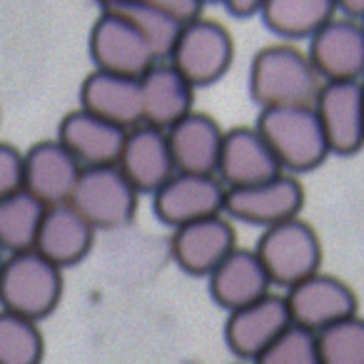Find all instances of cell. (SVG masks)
<instances>
[{"label": "cell", "mask_w": 364, "mask_h": 364, "mask_svg": "<svg viewBox=\"0 0 364 364\" xmlns=\"http://www.w3.org/2000/svg\"><path fill=\"white\" fill-rule=\"evenodd\" d=\"M269 284L272 282L255 250H232L210 274V292L215 302L230 312L262 299L264 294H269Z\"/></svg>", "instance_id": "obj_22"}, {"label": "cell", "mask_w": 364, "mask_h": 364, "mask_svg": "<svg viewBox=\"0 0 364 364\" xmlns=\"http://www.w3.org/2000/svg\"><path fill=\"white\" fill-rule=\"evenodd\" d=\"M307 58L324 82H359L364 77L362 23L332 18L309 38Z\"/></svg>", "instance_id": "obj_9"}, {"label": "cell", "mask_w": 364, "mask_h": 364, "mask_svg": "<svg viewBox=\"0 0 364 364\" xmlns=\"http://www.w3.org/2000/svg\"><path fill=\"white\" fill-rule=\"evenodd\" d=\"M172 257L190 274H213L235 245V230L223 215L182 225L172 232Z\"/></svg>", "instance_id": "obj_18"}, {"label": "cell", "mask_w": 364, "mask_h": 364, "mask_svg": "<svg viewBox=\"0 0 364 364\" xmlns=\"http://www.w3.org/2000/svg\"><path fill=\"white\" fill-rule=\"evenodd\" d=\"M259 135L272 147L282 170L307 172L322 165L329 155L327 137L319 125L314 105L302 107H267L259 112Z\"/></svg>", "instance_id": "obj_3"}, {"label": "cell", "mask_w": 364, "mask_h": 364, "mask_svg": "<svg viewBox=\"0 0 364 364\" xmlns=\"http://www.w3.org/2000/svg\"><path fill=\"white\" fill-rule=\"evenodd\" d=\"M82 175V165L58 140H41L23 152V190L46 208L65 205Z\"/></svg>", "instance_id": "obj_11"}, {"label": "cell", "mask_w": 364, "mask_h": 364, "mask_svg": "<svg viewBox=\"0 0 364 364\" xmlns=\"http://www.w3.org/2000/svg\"><path fill=\"white\" fill-rule=\"evenodd\" d=\"M46 210L26 190L0 200V250L16 255L36 247Z\"/></svg>", "instance_id": "obj_25"}, {"label": "cell", "mask_w": 364, "mask_h": 364, "mask_svg": "<svg viewBox=\"0 0 364 364\" xmlns=\"http://www.w3.org/2000/svg\"><path fill=\"white\" fill-rule=\"evenodd\" d=\"M322 85L312 60L292 46H267L252 58L250 92L262 110L314 105Z\"/></svg>", "instance_id": "obj_1"}, {"label": "cell", "mask_w": 364, "mask_h": 364, "mask_svg": "<svg viewBox=\"0 0 364 364\" xmlns=\"http://www.w3.org/2000/svg\"><path fill=\"white\" fill-rule=\"evenodd\" d=\"M255 364H322L317 332H309L297 324H289Z\"/></svg>", "instance_id": "obj_29"}, {"label": "cell", "mask_w": 364, "mask_h": 364, "mask_svg": "<svg viewBox=\"0 0 364 364\" xmlns=\"http://www.w3.org/2000/svg\"><path fill=\"white\" fill-rule=\"evenodd\" d=\"M255 255L262 262L269 282L284 284L289 289L319 272L322 245L317 232L304 220L292 218L264 230Z\"/></svg>", "instance_id": "obj_4"}, {"label": "cell", "mask_w": 364, "mask_h": 364, "mask_svg": "<svg viewBox=\"0 0 364 364\" xmlns=\"http://www.w3.org/2000/svg\"><path fill=\"white\" fill-rule=\"evenodd\" d=\"M337 13L329 0H267L262 6L264 26L282 38H312Z\"/></svg>", "instance_id": "obj_24"}, {"label": "cell", "mask_w": 364, "mask_h": 364, "mask_svg": "<svg viewBox=\"0 0 364 364\" xmlns=\"http://www.w3.org/2000/svg\"><path fill=\"white\" fill-rule=\"evenodd\" d=\"M362 28H364V23H362Z\"/></svg>", "instance_id": "obj_35"}, {"label": "cell", "mask_w": 364, "mask_h": 364, "mask_svg": "<svg viewBox=\"0 0 364 364\" xmlns=\"http://www.w3.org/2000/svg\"><path fill=\"white\" fill-rule=\"evenodd\" d=\"M125 140L127 130L82 110V107L68 112L58 127V142L80 162L82 170L117 165Z\"/></svg>", "instance_id": "obj_16"}, {"label": "cell", "mask_w": 364, "mask_h": 364, "mask_svg": "<svg viewBox=\"0 0 364 364\" xmlns=\"http://www.w3.org/2000/svg\"><path fill=\"white\" fill-rule=\"evenodd\" d=\"M117 167L137 193L155 195L177 172L175 162H172L167 130L152 125H137L127 130V140Z\"/></svg>", "instance_id": "obj_17"}, {"label": "cell", "mask_w": 364, "mask_h": 364, "mask_svg": "<svg viewBox=\"0 0 364 364\" xmlns=\"http://www.w3.org/2000/svg\"><path fill=\"white\" fill-rule=\"evenodd\" d=\"M90 55L97 65L95 70L125 77H142L155 63H160L147 38L107 6H102L90 31Z\"/></svg>", "instance_id": "obj_6"}, {"label": "cell", "mask_w": 364, "mask_h": 364, "mask_svg": "<svg viewBox=\"0 0 364 364\" xmlns=\"http://www.w3.org/2000/svg\"><path fill=\"white\" fill-rule=\"evenodd\" d=\"M314 112L329 152L352 155L364 145V102L359 82H324L314 100Z\"/></svg>", "instance_id": "obj_14"}, {"label": "cell", "mask_w": 364, "mask_h": 364, "mask_svg": "<svg viewBox=\"0 0 364 364\" xmlns=\"http://www.w3.org/2000/svg\"><path fill=\"white\" fill-rule=\"evenodd\" d=\"M63 297V269L36 250L6 257L0 269V307L26 319L48 317Z\"/></svg>", "instance_id": "obj_2"}, {"label": "cell", "mask_w": 364, "mask_h": 364, "mask_svg": "<svg viewBox=\"0 0 364 364\" xmlns=\"http://www.w3.org/2000/svg\"><path fill=\"white\" fill-rule=\"evenodd\" d=\"M172 162L177 172L188 175H218L225 132L205 112H190L167 130Z\"/></svg>", "instance_id": "obj_20"}, {"label": "cell", "mask_w": 364, "mask_h": 364, "mask_svg": "<svg viewBox=\"0 0 364 364\" xmlns=\"http://www.w3.org/2000/svg\"><path fill=\"white\" fill-rule=\"evenodd\" d=\"M43 352L38 322L0 309V364H41Z\"/></svg>", "instance_id": "obj_27"}, {"label": "cell", "mask_w": 364, "mask_h": 364, "mask_svg": "<svg viewBox=\"0 0 364 364\" xmlns=\"http://www.w3.org/2000/svg\"><path fill=\"white\" fill-rule=\"evenodd\" d=\"M284 302H287L292 324L309 332H322L329 324L357 314V299L352 289L342 279L322 272L289 287Z\"/></svg>", "instance_id": "obj_10"}, {"label": "cell", "mask_w": 364, "mask_h": 364, "mask_svg": "<svg viewBox=\"0 0 364 364\" xmlns=\"http://www.w3.org/2000/svg\"><path fill=\"white\" fill-rule=\"evenodd\" d=\"M232 53L235 46L228 28L208 18H198L182 28L167 60L190 85L198 87L220 80L232 63Z\"/></svg>", "instance_id": "obj_7"}, {"label": "cell", "mask_w": 364, "mask_h": 364, "mask_svg": "<svg viewBox=\"0 0 364 364\" xmlns=\"http://www.w3.org/2000/svg\"><path fill=\"white\" fill-rule=\"evenodd\" d=\"M3 264H6V257H3V250H0V269H3Z\"/></svg>", "instance_id": "obj_33"}, {"label": "cell", "mask_w": 364, "mask_h": 364, "mask_svg": "<svg viewBox=\"0 0 364 364\" xmlns=\"http://www.w3.org/2000/svg\"><path fill=\"white\" fill-rule=\"evenodd\" d=\"M23 190V152L11 142H0V200Z\"/></svg>", "instance_id": "obj_30"}, {"label": "cell", "mask_w": 364, "mask_h": 364, "mask_svg": "<svg viewBox=\"0 0 364 364\" xmlns=\"http://www.w3.org/2000/svg\"><path fill=\"white\" fill-rule=\"evenodd\" d=\"M359 87H362V102H364V77L359 80Z\"/></svg>", "instance_id": "obj_34"}, {"label": "cell", "mask_w": 364, "mask_h": 364, "mask_svg": "<svg viewBox=\"0 0 364 364\" xmlns=\"http://www.w3.org/2000/svg\"><path fill=\"white\" fill-rule=\"evenodd\" d=\"M107 8H112L115 13H120L122 18L132 23L142 36L147 38L152 53L157 60H167L175 48L177 38H180L182 28L175 18H170L160 8L157 0H135V3H107Z\"/></svg>", "instance_id": "obj_26"}, {"label": "cell", "mask_w": 364, "mask_h": 364, "mask_svg": "<svg viewBox=\"0 0 364 364\" xmlns=\"http://www.w3.org/2000/svg\"><path fill=\"white\" fill-rule=\"evenodd\" d=\"M304 205V190L292 175H279L262 185L228 190L225 213L250 225H264V230L284 220L297 218Z\"/></svg>", "instance_id": "obj_13"}, {"label": "cell", "mask_w": 364, "mask_h": 364, "mask_svg": "<svg viewBox=\"0 0 364 364\" xmlns=\"http://www.w3.org/2000/svg\"><path fill=\"white\" fill-rule=\"evenodd\" d=\"M137 190L117 165L85 167L73 190L70 205L92 230H112L127 225L137 208Z\"/></svg>", "instance_id": "obj_5"}, {"label": "cell", "mask_w": 364, "mask_h": 364, "mask_svg": "<svg viewBox=\"0 0 364 364\" xmlns=\"http://www.w3.org/2000/svg\"><path fill=\"white\" fill-rule=\"evenodd\" d=\"M322 364H364V319L347 317L317 332Z\"/></svg>", "instance_id": "obj_28"}, {"label": "cell", "mask_w": 364, "mask_h": 364, "mask_svg": "<svg viewBox=\"0 0 364 364\" xmlns=\"http://www.w3.org/2000/svg\"><path fill=\"white\" fill-rule=\"evenodd\" d=\"M279 175H282V165L257 127H232L225 132L218 162V177L225 188H252Z\"/></svg>", "instance_id": "obj_12"}, {"label": "cell", "mask_w": 364, "mask_h": 364, "mask_svg": "<svg viewBox=\"0 0 364 364\" xmlns=\"http://www.w3.org/2000/svg\"><path fill=\"white\" fill-rule=\"evenodd\" d=\"M92 237H95L92 225L85 223L82 215H77L70 205H53L43 215L41 232L33 250L63 269L68 264L80 262L90 252Z\"/></svg>", "instance_id": "obj_23"}, {"label": "cell", "mask_w": 364, "mask_h": 364, "mask_svg": "<svg viewBox=\"0 0 364 364\" xmlns=\"http://www.w3.org/2000/svg\"><path fill=\"white\" fill-rule=\"evenodd\" d=\"M193 90L195 87L170 63H155L140 77L142 125L170 130L193 112Z\"/></svg>", "instance_id": "obj_21"}, {"label": "cell", "mask_w": 364, "mask_h": 364, "mask_svg": "<svg viewBox=\"0 0 364 364\" xmlns=\"http://www.w3.org/2000/svg\"><path fill=\"white\" fill-rule=\"evenodd\" d=\"M262 0H230L228 6V13H232L235 18H252V16H262Z\"/></svg>", "instance_id": "obj_31"}, {"label": "cell", "mask_w": 364, "mask_h": 364, "mask_svg": "<svg viewBox=\"0 0 364 364\" xmlns=\"http://www.w3.org/2000/svg\"><path fill=\"white\" fill-rule=\"evenodd\" d=\"M228 188L218 175H188L175 172L155 193L152 208L155 215L170 228L218 218L225 213Z\"/></svg>", "instance_id": "obj_8"}, {"label": "cell", "mask_w": 364, "mask_h": 364, "mask_svg": "<svg viewBox=\"0 0 364 364\" xmlns=\"http://www.w3.org/2000/svg\"><path fill=\"white\" fill-rule=\"evenodd\" d=\"M334 6L342 13V18L354 23H364V0H342V3H334Z\"/></svg>", "instance_id": "obj_32"}, {"label": "cell", "mask_w": 364, "mask_h": 364, "mask_svg": "<svg viewBox=\"0 0 364 364\" xmlns=\"http://www.w3.org/2000/svg\"><path fill=\"white\" fill-rule=\"evenodd\" d=\"M292 324L284 297L264 294L262 299L230 312L225 324L228 347L242 359H257Z\"/></svg>", "instance_id": "obj_15"}, {"label": "cell", "mask_w": 364, "mask_h": 364, "mask_svg": "<svg viewBox=\"0 0 364 364\" xmlns=\"http://www.w3.org/2000/svg\"><path fill=\"white\" fill-rule=\"evenodd\" d=\"M80 102L82 110L92 112V115L102 117L122 130H132V127L142 125L140 77L92 70L82 80Z\"/></svg>", "instance_id": "obj_19"}]
</instances>
